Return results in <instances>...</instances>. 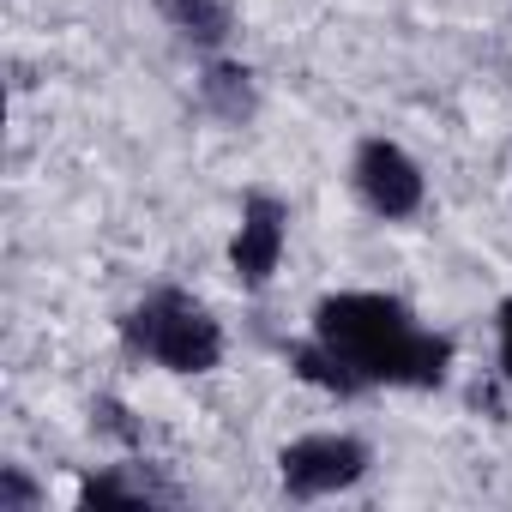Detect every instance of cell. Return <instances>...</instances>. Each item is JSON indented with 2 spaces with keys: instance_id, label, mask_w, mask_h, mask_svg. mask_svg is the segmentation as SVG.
I'll return each mask as SVG.
<instances>
[{
  "instance_id": "11",
  "label": "cell",
  "mask_w": 512,
  "mask_h": 512,
  "mask_svg": "<svg viewBox=\"0 0 512 512\" xmlns=\"http://www.w3.org/2000/svg\"><path fill=\"white\" fill-rule=\"evenodd\" d=\"M494 338H500V374H506V386H512V296L494 308Z\"/></svg>"
},
{
  "instance_id": "10",
  "label": "cell",
  "mask_w": 512,
  "mask_h": 512,
  "mask_svg": "<svg viewBox=\"0 0 512 512\" xmlns=\"http://www.w3.org/2000/svg\"><path fill=\"white\" fill-rule=\"evenodd\" d=\"M43 488L25 476V464H0V512H37Z\"/></svg>"
},
{
  "instance_id": "2",
  "label": "cell",
  "mask_w": 512,
  "mask_h": 512,
  "mask_svg": "<svg viewBox=\"0 0 512 512\" xmlns=\"http://www.w3.org/2000/svg\"><path fill=\"white\" fill-rule=\"evenodd\" d=\"M121 350L163 374H211L229 350L223 320L187 290H151L121 314Z\"/></svg>"
},
{
  "instance_id": "9",
  "label": "cell",
  "mask_w": 512,
  "mask_h": 512,
  "mask_svg": "<svg viewBox=\"0 0 512 512\" xmlns=\"http://www.w3.org/2000/svg\"><path fill=\"white\" fill-rule=\"evenodd\" d=\"M91 428L103 434V440H115V446H127V452H139V422H133V410L121 404V398H97L91 404Z\"/></svg>"
},
{
  "instance_id": "7",
  "label": "cell",
  "mask_w": 512,
  "mask_h": 512,
  "mask_svg": "<svg viewBox=\"0 0 512 512\" xmlns=\"http://www.w3.org/2000/svg\"><path fill=\"white\" fill-rule=\"evenodd\" d=\"M199 103H205V115H217L223 127H247L253 109H260L253 67H241V61H205V73H199Z\"/></svg>"
},
{
  "instance_id": "8",
  "label": "cell",
  "mask_w": 512,
  "mask_h": 512,
  "mask_svg": "<svg viewBox=\"0 0 512 512\" xmlns=\"http://www.w3.org/2000/svg\"><path fill=\"white\" fill-rule=\"evenodd\" d=\"M151 7H157V19L181 43H193L205 55H217L235 37V7H229V0H151Z\"/></svg>"
},
{
  "instance_id": "4",
  "label": "cell",
  "mask_w": 512,
  "mask_h": 512,
  "mask_svg": "<svg viewBox=\"0 0 512 512\" xmlns=\"http://www.w3.org/2000/svg\"><path fill=\"white\" fill-rule=\"evenodd\" d=\"M350 187H356V199H362L380 223H410V217L428 205V175H422V163H416L398 139H386V133H368V139L350 151Z\"/></svg>"
},
{
  "instance_id": "5",
  "label": "cell",
  "mask_w": 512,
  "mask_h": 512,
  "mask_svg": "<svg viewBox=\"0 0 512 512\" xmlns=\"http://www.w3.org/2000/svg\"><path fill=\"white\" fill-rule=\"evenodd\" d=\"M284 247H290V205L266 187H253L241 199L235 235H229V272L241 290H266L284 266Z\"/></svg>"
},
{
  "instance_id": "3",
  "label": "cell",
  "mask_w": 512,
  "mask_h": 512,
  "mask_svg": "<svg viewBox=\"0 0 512 512\" xmlns=\"http://www.w3.org/2000/svg\"><path fill=\"white\" fill-rule=\"evenodd\" d=\"M368 470H374V446L362 434H350V428H320V434H302V440L278 446V482H284L290 500L344 494Z\"/></svg>"
},
{
  "instance_id": "6",
  "label": "cell",
  "mask_w": 512,
  "mask_h": 512,
  "mask_svg": "<svg viewBox=\"0 0 512 512\" xmlns=\"http://www.w3.org/2000/svg\"><path fill=\"white\" fill-rule=\"evenodd\" d=\"M109 500H127V506H169L175 488L157 482L151 464L127 458V464H109V470H97V476L79 482V506H109Z\"/></svg>"
},
{
  "instance_id": "1",
  "label": "cell",
  "mask_w": 512,
  "mask_h": 512,
  "mask_svg": "<svg viewBox=\"0 0 512 512\" xmlns=\"http://www.w3.org/2000/svg\"><path fill=\"white\" fill-rule=\"evenodd\" d=\"M290 374L332 398L440 392L452 380V338L386 290H338L314 308L308 338L290 350Z\"/></svg>"
}]
</instances>
